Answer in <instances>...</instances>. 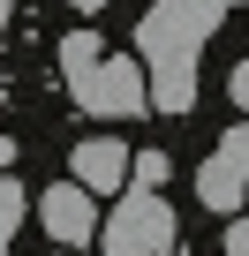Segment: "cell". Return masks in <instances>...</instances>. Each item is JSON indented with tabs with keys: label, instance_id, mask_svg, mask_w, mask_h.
I'll return each instance as SVG.
<instances>
[{
	"label": "cell",
	"instance_id": "obj_1",
	"mask_svg": "<svg viewBox=\"0 0 249 256\" xmlns=\"http://www.w3.org/2000/svg\"><path fill=\"white\" fill-rule=\"evenodd\" d=\"M226 23L219 0H151L144 23H136V53L151 68V106L159 113H189L196 106V60L204 38Z\"/></svg>",
	"mask_w": 249,
	"mask_h": 256
},
{
	"label": "cell",
	"instance_id": "obj_2",
	"mask_svg": "<svg viewBox=\"0 0 249 256\" xmlns=\"http://www.w3.org/2000/svg\"><path fill=\"white\" fill-rule=\"evenodd\" d=\"M68 98H76L83 113H98V120H136V113L151 106V68H144V53H136V60H129V53H98L91 68L68 76Z\"/></svg>",
	"mask_w": 249,
	"mask_h": 256
},
{
	"label": "cell",
	"instance_id": "obj_3",
	"mask_svg": "<svg viewBox=\"0 0 249 256\" xmlns=\"http://www.w3.org/2000/svg\"><path fill=\"white\" fill-rule=\"evenodd\" d=\"M174 234H181L174 204H166L159 188H136V181H129V196L98 218V248H106V256H166Z\"/></svg>",
	"mask_w": 249,
	"mask_h": 256
},
{
	"label": "cell",
	"instance_id": "obj_4",
	"mask_svg": "<svg viewBox=\"0 0 249 256\" xmlns=\"http://www.w3.org/2000/svg\"><path fill=\"white\" fill-rule=\"evenodd\" d=\"M241 196H249V113L226 128V136H219V151L196 166V204L204 211H241Z\"/></svg>",
	"mask_w": 249,
	"mask_h": 256
},
{
	"label": "cell",
	"instance_id": "obj_5",
	"mask_svg": "<svg viewBox=\"0 0 249 256\" xmlns=\"http://www.w3.org/2000/svg\"><path fill=\"white\" fill-rule=\"evenodd\" d=\"M38 226H46L61 248H91V241H98V196L68 174V181L38 188Z\"/></svg>",
	"mask_w": 249,
	"mask_h": 256
},
{
	"label": "cell",
	"instance_id": "obj_6",
	"mask_svg": "<svg viewBox=\"0 0 249 256\" xmlns=\"http://www.w3.org/2000/svg\"><path fill=\"white\" fill-rule=\"evenodd\" d=\"M68 174H76L91 196H106V188H129V151H121L113 136H91V144H76V151H68Z\"/></svg>",
	"mask_w": 249,
	"mask_h": 256
},
{
	"label": "cell",
	"instance_id": "obj_7",
	"mask_svg": "<svg viewBox=\"0 0 249 256\" xmlns=\"http://www.w3.org/2000/svg\"><path fill=\"white\" fill-rule=\"evenodd\" d=\"M98 53H106V38H98V30H91V23H76V30H68V38H61V76H76V68H91V60H98Z\"/></svg>",
	"mask_w": 249,
	"mask_h": 256
},
{
	"label": "cell",
	"instance_id": "obj_8",
	"mask_svg": "<svg viewBox=\"0 0 249 256\" xmlns=\"http://www.w3.org/2000/svg\"><path fill=\"white\" fill-rule=\"evenodd\" d=\"M166 174H174V158H166V151H129V181H136V188H159Z\"/></svg>",
	"mask_w": 249,
	"mask_h": 256
},
{
	"label": "cell",
	"instance_id": "obj_9",
	"mask_svg": "<svg viewBox=\"0 0 249 256\" xmlns=\"http://www.w3.org/2000/svg\"><path fill=\"white\" fill-rule=\"evenodd\" d=\"M16 226H23V181H8V174H0V248L16 241Z\"/></svg>",
	"mask_w": 249,
	"mask_h": 256
},
{
	"label": "cell",
	"instance_id": "obj_10",
	"mask_svg": "<svg viewBox=\"0 0 249 256\" xmlns=\"http://www.w3.org/2000/svg\"><path fill=\"white\" fill-rule=\"evenodd\" d=\"M226 256H249V211L226 218Z\"/></svg>",
	"mask_w": 249,
	"mask_h": 256
},
{
	"label": "cell",
	"instance_id": "obj_11",
	"mask_svg": "<svg viewBox=\"0 0 249 256\" xmlns=\"http://www.w3.org/2000/svg\"><path fill=\"white\" fill-rule=\"evenodd\" d=\"M226 90H234V106H241V113H249V60H241V68H234V76H226Z\"/></svg>",
	"mask_w": 249,
	"mask_h": 256
},
{
	"label": "cell",
	"instance_id": "obj_12",
	"mask_svg": "<svg viewBox=\"0 0 249 256\" xmlns=\"http://www.w3.org/2000/svg\"><path fill=\"white\" fill-rule=\"evenodd\" d=\"M16 166V136H0V174H8Z\"/></svg>",
	"mask_w": 249,
	"mask_h": 256
},
{
	"label": "cell",
	"instance_id": "obj_13",
	"mask_svg": "<svg viewBox=\"0 0 249 256\" xmlns=\"http://www.w3.org/2000/svg\"><path fill=\"white\" fill-rule=\"evenodd\" d=\"M68 8H83V16H91V8H106V0H68Z\"/></svg>",
	"mask_w": 249,
	"mask_h": 256
},
{
	"label": "cell",
	"instance_id": "obj_14",
	"mask_svg": "<svg viewBox=\"0 0 249 256\" xmlns=\"http://www.w3.org/2000/svg\"><path fill=\"white\" fill-rule=\"evenodd\" d=\"M219 8H241V0H219Z\"/></svg>",
	"mask_w": 249,
	"mask_h": 256
}]
</instances>
